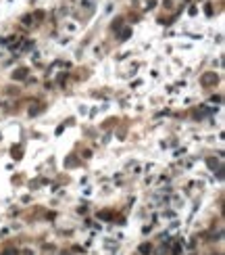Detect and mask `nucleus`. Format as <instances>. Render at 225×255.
I'll list each match as a JSON object with an SVG mask.
<instances>
[{
	"mask_svg": "<svg viewBox=\"0 0 225 255\" xmlns=\"http://www.w3.org/2000/svg\"><path fill=\"white\" fill-rule=\"evenodd\" d=\"M27 73H29V71L23 67V69H17V71L13 73V77H15V80H25V77H27Z\"/></svg>",
	"mask_w": 225,
	"mask_h": 255,
	"instance_id": "f257e3e1",
	"label": "nucleus"
},
{
	"mask_svg": "<svg viewBox=\"0 0 225 255\" xmlns=\"http://www.w3.org/2000/svg\"><path fill=\"white\" fill-rule=\"evenodd\" d=\"M202 82H204V86H209V82H217V75H213V73H206V75L202 77Z\"/></svg>",
	"mask_w": 225,
	"mask_h": 255,
	"instance_id": "f03ea898",
	"label": "nucleus"
},
{
	"mask_svg": "<svg viewBox=\"0 0 225 255\" xmlns=\"http://www.w3.org/2000/svg\"><path fill=\"white\" fill-rule=\"evenodd\" d=\"M140 253H142V255H150V253H152V245H142V247H140Z\"/></svg>",
	"mask_w": 225,
	"mask_h": 255,
	"instance_id": "7ed1b4c3",
	"label": "nucleus"
},
{
	"mask_svg": "<svg viewBox=\"0 0 225 255\" xmlns=\"http://www.w3.org/2000/svg\"><path fill=\"white\" fill-rule=\"evenodd\" d=\"M2 255H19V251H17V249H4Z\"/></svg>",
	"mask_w": 225,
	"mask_h": 255,
	"instance_id": "20e7f679",
	"label": "nucleus"
},
{
	"mask_svg": "<svg viewBox=\"0 0 225 255\" xmlns=\"http://www.w3.org/2000/svg\"><path fill=\"white\" fill-rule=\"evenodd\" d=\"M40 111H42V107H33V109H29V115H38Z\"/></svg>",
	"mask_w": 225,
	"mask_h": 255,
	"instance_id": "39448f33",
	"label": "nucleus"
},
{
	"mask_svg": "<svg viewBox=\"0 0 225 255\" xmlns=\"http://www.w3.org/2000/svg\"><path fill=\"white\" fill-rule=\"evenodd\" d=\"M181 251H184V249H181V245H175V249H173V255H179Z\"/></svg>",
	"mask_w": 225,
	"mask_h": 255,
	"instance_id": "423d86ee",
	"label": "nucleus"
},
{
	"mask_svg": "<svg viewBox=\"0 0 225 255\" xmlns=\"http://www.w3.org/2000/svg\"><path fill=\"white\" fill-rule=\"evenodd\" d=\"M60 255H69V253H67V251H63V253H60Z\"/></svg>",
	"mask_w": 225,
	"mask_h": 255,
	"instance_id": "0eeeda50",
	"label": "nucleus"
}]
</instances>
